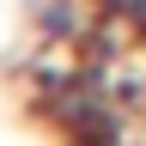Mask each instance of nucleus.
Listing matches in <instances>:
<instances>
[{
  "label": "nucleus",
  "instance_id": "nucleus-1",
  "mask_svg": "<svg viewBox=\"0 0 146 146\" xmlns=\"http://www.w3.org/2000/svg\"><path fill=\"white\" fill-rule=\"evenodd\" d=\"M91 6H98V18H110V25L146 36V0H91Z\"/></svg>",
  "mask_w": 146,
  "mask_h": 146
}]
</instances>
